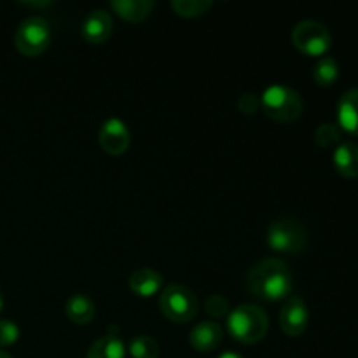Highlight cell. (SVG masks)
<instances>
[{
  "label": "cell",
  "mask_w": 358,
  "mask_h": 358,
  "mask_svg": "<svg viewBox=\"0 0 358 358\" xmlns=\"http://www.w3.org/2000/svg\"><path fill=\"white\" fill-rule=\"evenodd\" d=\"M129 290L138 297H152L159 294L164 287V276L156 269L140 268L131 273L128 280Z\"/></svg>",
  "instance_id": "cell-12"
},
{
  "label": "cell",
  "mask_w": 358,
  "mask_h": 358,
  "mask_svg": "<svg viewBox=\"0 0 358 358\" xmlns=\"http://www.w3.org/2000/svg\"><path fill=\"white\" fill-rule=\"evenodd\" d=\"M292 271L287 262L278 257L262 259L247 273L248 292L269 303L287 299L292 292Z\"/></svg>",
  "instance_id": "cell-1"
},
{
  "label": "cell",
  "mask_w": 358,
  "mask_h": 358,
  "mask_svg": "<svg viewBox=\"0 0 358 358\" xmlns=\"http://www.w3.org/2000/svg\"><path fill=\"white\" fill-rule=\"evenodd\" d=\"M310 313L308 306L301 297H289L280 311V327L290 338H299L306 332Z\"/></svg>",
  "instance_id": "cell-9"
},
{
  "label": "cell",
  "mask_w": 358,
  "mask_h": 358,
  "mask_svg": "<svg viewBox=\"0 0 358 358\" xmlns=\"http://www.w3.org/2000/svg\"><path fill=\"white\" fill-rule=\"evenodd\" d=\"M341 129L334 122H324L315 131V143L322 149H331V147H338L341 143Z\"/></svg>",
  "instance_id": "cell-21"
},
{
  "label": "cell",
  "mask_w": 358,
  "mask_h": 358,
  "mask_svg": "<svg viewBox=\"0 0 358 358\" xmlns=\"http://www.w3.org/2000/svg\"><path fill=\"white\" fill-rule=\"evenodd\" d=\"M338 126L343 131L358 136V87L346 91L339 100Z\"/></svg>",
  "instance_id": "cell-13"
},
{
  "label": "cell",
  "mask_w": 358,
  "mask_h": 358,
  "mask_svg": "<svg viewBox=\"0 0 358 358\" xmlns=\"http://www.w3.org/2000/svg\"><path fill=\"white\" fill-rule=\"evenodd\" d=\"M49 3H51V2H24L23 6H27V7H45V6H49Z\"/></svg>",
  "instance_id": "cell-25"
},
{
  "label": "cell",
  "mask_w": 358,
  "mask_h": 358,
  "mask_svg": "<svg viewBox=\"0 0 358 358\" xmlns=\"http://www.w3.org/2000/svg\"><path fill=\"white\" fill-rule=\"evenodd\" d=\"M51 24L41 16L24 17L14 34V45L28 58L41 56L51 45Z\"/></svg>",
  "instance_id": "cell-5"
},
{
  "label": "cell",
  "mask_w": 358,
  "mask_h": 358,
  "mask_svg": "<svg viewBox=\"0 0 358 358\" xmlns=\"http://www.w3.org/2000/svg\"><path fill=\"white\" fill-rule=\"evenodd\" d=\"M20 338V327L10 320H0V346H10Z\"/></svg>",
  "instance_id": "cell-23"
},
{
  "label": "cell",
  "mask_w": 358,
  "mask_h": 358,
  "mask_svg": "<svg viewBox=\"0 0 358 358\" xmlns=\"http://www.w3.org/2000/svg\"><path fill=\"white\" fill-rule=\"evenodd\" d=\"M80 35L87 44H105L112 35V16L103 9H94L84 17Z\"/></svg>",
  "instance_id": "cell-10"
},
{
  "label": "cell",
  "mask_w": 358,
  "mask_h": 358,
  "mask_svg": "<svg viewBox=\"0 0 358 358\" xmlns=\"http://www.w3.org/2000/svg\"><path fill=\"white\" fill-rule=\"evenodd\" d=\"M339 66L332 56H324L318 59V63L313 69V80L320 87H331L338 80Z\"/></svg>",
  "instance_id": "cell-18"
},
{
  "label": "cell",
  "mask_w": 358,
  "mask_h": 358,
  "mask_svg": "<svg viewBox=\"0 0 358 358\" xmlns=\"http://www.w3.org/2000/svg\"><path fill=\"white\" fill-rule=\"evenodd\" d=\"M336 171L343 178H357L358 177V143L355 142H341L334 149L332 156Z\"/></svg>",
  "instance_id": "cell-15"
},
{
  "label": "cell",
  "mask_w": 358,
  "mask_h": 358,
  "mask_svg": "<svg viewBox=\"0 0 358 358\" xmlns=\"http://www.w3.org/2000/svg\"><path fill=\"white\" fill-rule=\"evenodd\" d=\"M65 315L76 325H87L96 315V306L84 294H73L65 303Z\"/></svg>",
  "instance_id": "cell-16"
},
{
  "label": "cell",
  "mask_w": 358,
  "mask_h": 358,
  "mask_svg": "<svg viewBox=\"0 0 358 358\" xmlns=\"http://www.w3.org/2000/svg\"><path fill=\"white\" fill-rule=\"evenodd\" d=\"M306 229L294 217H285L269 224L268 245L271 250L285 255H297L306 247Z\"/></svg>",
  "instance_id": "cell-6"
},
{
  "label": "cell",
  "mask_w": 358,
  "mask_h": 358,
  "mask_svg": "<svg viewBox=\"0 0 358 358\" xmlns=\"http://www.w3.org/2000/svg\"><path fill=\"white\" fill-rule=\"evenodd\" d=\"M156 2L152 0H114L110 9L128 23H142L152 14Z\"/></svg>",
  "instance_id": "cell-14"
},
{
  "label": "cell",
  "mask_w": 358,
  "mask_h": 358,
  "mask_svg": "<svg viewBox=\"0 0 358 358\" xmlns=\"http://www.w3.org/2000/svg\"><path fill=\"white\" fill-rule=\"evenodd\" d=\"M126 346L117 334H105L93 343L87 350L86 358H124Z\"/></svg>",
  "instance_id": "cell-17"
},
{
  "label": "cell",
  "mask_w": 358,
  "mask_h": 358,
  "mask_svg": "<svg viewBox=\"0 0 358 358\" xmlns=\"http://www.w3.org/2000/svg\"><path fill=\"white\" fill-rule=\"evenodd\" d=\"M198 299L191 289L178 283L164 287L159 292V310L175 324H187L198 315Z\"/></svg>",
  "instance_id": "cell-4"
},
{
  "label": "cell",
  "mask_w": 358,
  "mask_h": 358,
  "mask_svg": "<svg viewBox=\"0 0 358 358\" xmlns=\"http://www.w3.org/2000/svg\"><path fill=\"white\" fill-rule=\"evenodd\" d=\"M213 7L212 0H173L171 2V9L177 16L184 17V20H192V17H199L203 14L208 13Z\"/></svg>",
  "instance_id": "cell-19"
},
{
  "label": "cell",
  "mask_w": 358,
  "mask_h": 358,
  "mask_svg": "<svg viewBox=\"0 0 358 358\" xmlns=\"http://www.w3.org/2000/svg\"><path fill=\"white\" fill-rule=\"evenodd\" d=\"M98 142L105 154L112 157H119L126 154L131 143V135L124 121L117 117H110L101 124L98 133Z\"/></svg>",
  "instance_id": "cell-8"
},
{
  "label": "cell",
  "mask_w": 358,
  "mask_h": 358,
  "mask_svg": "<svg viewBox=\"0 0 358 358\" xmlns=\"http://www.w3.org/2000/svg\"><path fill=\"white\" fill-rule=\"evenodd\" d=\"M224 332L217 322H199L189 334V345L199 353L213 352L220 346Z\"/></svg>",
  "instance_id": "cell-11"
},
{
  "label": "cell",
  "mask_w": 358,
  "mask_h": 358,
  "mask_svg": "<svg viewBox=\"0 0 358 358\" xmlns=\"http://www.w3.org/2000/svg\"><path fill=\"white\" fill-rule=\"evenodd\" d=\"M219 358H243V357L238 355V353H233V352H226V353H222Z\"/></svg>",
  "instance_id": "cell-26"
},
{
  "label": "cell",
  "mask_w": 358,
  "mask_h": 358,
  "mask_svg": "<svg viewBox=\"0 0 358 358\" xmlns=\"http://www.w3.org/2000/svg\"><path fill=\"white\" fill-rule=\"evenodd\" d=\"M292 44L299 52L306 56L324 58L332 45V35L324 23L315 20H304L294 27Z\"/></svg>",
  "instance_id": "cell-7"
},
{
  "label": "cell",
  "mask_w": 358,
  "mask_h": 358,
  "mask_svg": "<svg viewBox=\"0 0 358 358\" xmlns=\"http://www.w3.org/2000/svg\"><path fill=\"white\" fill-rule=\"evenodd\" d=\"M0 310H2V296H0Z\"/></svg>",
  "instance_id": "cell-28"
},
{
  "label": "cell",
  "mask_w": 358,
  "mask_h": 358,
  "mask_svg": "<svg viewBox=\"0 0 358 358\" xmlns=\"http://www.w3.org/2000/svg\"><path fill=\"white\" fill-rule=\"evenodd\" d=\"M129 355L133 358H157L159 357V345L156 339L147 334L136 336L129 343Z\"/></svg>",
  "instance_id": "cell-20"
},
{
  "label": "cell",
  "mask_w": 358,
  "mask_h": 358,
  "mask_svg": "<svg viewBox=\"0 0 358 358\" xmlns=\"http://www.w3.org/2000/svg\"><path fill=\"white\" fill-rule=\"evenodd\" d=\"M0 358H13L9 355V353H6V352H2V350H0Z\"/></svg>",
  "instance_id": "cell-27"
},
{
  "label": "cell",
  "mask_w": 358,
  "mask_h": 358,
  "mask_svg": "<svg viewBox=\"0 0 358 358\" xmlns=\"http://www.w3.org/2000/svg\"><path fill=\"white\" fill-rule=\"evenodd\" d=\"M268 313L257 304H240L227 315V331L241 345H255L268 334Z\"/></svg>",
  "instance_id": "cell-2"
},
{
  "label": "cell",
  "mask_w": 358,
  "mask_h": 358,
  "mask_svg": "<svg viewBox=\"0 0 358 358\" xmlns=\"http://www.w3.org/2000/svg\"><path fill=\"white\" fill-rule=\"evenodd\" d=\"M261 108L269 119L276 122H294L303 115L304 103L296 90L283 84H273L261 94Z\"/></svg>",
  "instance_id": "cell-3"
},
{
  "label": "cell",
  "mask_w": 358,
  "mask_h": 358,
  "mask_svg": "<svg viewBox=\"0 0 358 358\" xmlns=\"http://www.w3.org/2000/svg\"><path fill=\"white\" fill-rule=\"evenodd\" d=\"M205 311L212 318H224L231 313L229 310V301L222 296V294H213L206 299Z\"/></svg>",
  "instance_id": "cell-22"
},
{
  "label": "cell",
  "mask_w": 358,
  "mask_h": 358,
  "mask_svg": "<svg viewBox=\"0 0 358 358\" xmlns=\"http://www.w3.org/2000/svg\"><path fill=\"white\" fill-rule=\"evenodd\" d=\"M261 108V98L254 93H243L238 98V110L245 115L257 114Z\"/></svg>",
  "instance_id": "cell-24"
}]
</instances>
